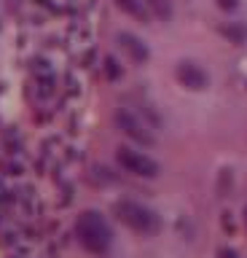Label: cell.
Segmentation results:
<instances>
[{
	"label": "cell",
	"instance_id": "cell-1",
	"mask_svg": "<svg viewBox=\"0 0 247 258\" xmlns=\"http://www.w3.org/2000/svg\"><path fill=\"white\" fill-rule=\"evenodd\" d=\"M183 78H186L188 84H202V76L194 73V70H183Z\"/></svg>",
	"mask_w": 247,
	"mask_h": 258
}]
</instances>
